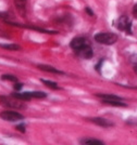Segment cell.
<instances>
[{"instance_id":"5b68a950","label":"cell","mask_w":137,"mask_h":145,"mask_svg":"<svg viewBox=\"0 0 137 145\" xmlns=\"http://www.w3.org/2000/svg\"><path fill=\"white\" fill-rule=\"evenodd\" d=\"M75 52H76V54H77L79 57H82L84 60H90V59L93 57V50H91V48H90L89 46H87V44H85L83 47L76 49Z\"/></svg>"},{"instance_id":"7a4b0ae2","label":"cell","mask_w":137,"mask_h":145,"mask_svg":"<svg viewBox=\"0 0 137 145\" xmlns=\"http://www.w3.org/2000/svg\"><path fill=\"white\" fill-rule=\"evenodd\" d=\"M95 40L98 43L110 46L118 41V36L112 33H99L95 35Z\"/></svg>"},{"instance_id":"52a82bcc","label":"cell","mask_w":137,"mask_h":145,"mask_svg":"<svg viewBox=\"0 0 137 145\" xmlns=\"http://www.w3.org/2000/svg\"><path fill=\"white\" fill-rule=\"evenodd\" d=\"M89 120L91 122H94L95 125H98L102 128H109V127H113L114 123L109 121L106 118H101V117H95V118H89Z\"/></svg>"},{"instance_id":"8fae6325","label":"cell","mask_w":137,"mask_h":145,"mask_svg":"<svg viewBox=\"0 0 137 145\" xmlns=\"http://www.w3.org/2000/svg\"><path fill=\"white\" fill-rule=\"evenodd\" d=\"M101 103H105V104H108V105H112V106H121V107H125L126 104L122 101H119V100H101Z\"/></svg>"},{"instance_id":"5bb4252c","label":"cell","mask_w":137,"mask_h":145,"mask_svg":"<svg viewBox=\"0 0 137 145\" xmlns=\"http://www.w3.org/2000/svg\"><path fill=\"white\" fill-rule=\"evenodd\" d=\"M40 81H42L46 87L52 89V90H58V89H59V86L57 85V82H54V81H50V80H46V79H40Z\"/></svg>"},{"instance_id":"d6986e66","label":"cell","mask_w":137,"mask_h":145,"mask_svg":"<svg viewBox=\"0 0 137 145\" xmlns=\"http://www.w3.org/2000/svg\"><path fill=\"white\" fill-rule=\"evenodd\" d=\"M17 129L21 132H25V125H19L17 126Z\"/></svg>"},{"instance_id":"44dd1931","label":"cell","mask_w":137,"mask_h":145,"mask_svg":"<svg viewBox=\"0 0 137 145\" xmlns=\"http://www.w3.org/2000/svg\"><path fill=\"white\" fill-rule=\"evenodd\" d=\"M85 11H86V12L88 13V14H89L90 16H94V12H93V11L90 10L89 8H86V9H85Z\"/></svg>"},{"instance_id":"603a6c76","label":"cell","mask_w":137,"mask_h":145,"mask_svg":"<svg viewBox=\"0 0 137 145\" xmlns=\"http://www.w3.org/2000/svg\"><path fill=\"white\" fill-rule=\"evenodd\" d=\"M134 69H135V72H137V66H136V67H135V68H134Z\"/></svg>"},{"instance_id":"7c38bea8","label":"cell","mask_w":137,"mask_h":145,"mask_svg":"<svg viewBox=\"0 0 137 145\" xmlns=\"http://www.w3.org/2000/svg\"><path fill=\"white\" fill-rule=\"evenodd\" d=\"M96 97L101 99V100H119V101H123V99L118 95H114V94H105V93H98L96 94Z\"/></svg>"},{"instance_id":"277c9868","label":"cell","mask_w":137,"mask_h":145,"mask_svg":"<svg viewBox=\"0 0 137 145\" xmlns=\"http://www.w3.org/2000/svg\"><path fill=\"white\" fill-rule=\"evenodd\" d=\"M116 27L120 30H125L126 34H132V23L131 21L127 18V16L123 15L118 20V25Z\"/></svg>"},{"instance_id":"3957f363","label":"cell","mask_w":137,"mask_h":145,"mask_svg":"<svg viewBox=\"0 0 137 145\" xmlns=\"http://www.w3.org/2000/svg\"><path fill=\"white\" fill-rule=\"evenodd\" d=\"M0 118L6 121L14 122V121L23 120L24 116L18 113V112H14V110H3L2 113H0Z\"/></svg>"},{"instance_id":"e0dca14e","label":"cell","mask_w":137,"mask_h":145,"mask_svg":"<svg viewBox=\"0 0 137 145\" xmlns=\"http://www.w3.org/2000/svg\"><path fill=\"white\" fill-rule=\"evenodd\" d=\"M1 79L5 80V81H12V82H17L18 81V77L14 76V75H11V74H5V75H2Z\"/></svg>"},{"instance_id":"30bf717a","label":"cell","mask_w":137,"mask_h":145,"mask_svg":"<svg viewBox=\"0 0 137 145\" xmlns=\"http://www.w3.org/2000/svg\"><path fill=\"white\" fill-rule=\"evenodd\" d=\"M0 48L8 50V51H19L21 50V47L15 43H0Z\"/></svg>"},{"instance_id":"7402d4cb","label":"cell","mask_w":137,"mask_h":145,"mask_svg":"<svg viewBox=\"0 0 137 145\" xmlns=\"http://www.w3.org/2000/svg\"><path fill=\"white\" fill-rule=\"evenodd\" d=\"M8 16V14L5 12H0V18H6Z\"/></svg>"},{"instance_id":"ac0fdd59","label":"cell","mask_w":137,"mask_h":145,"mask_svg":"<svg viewBox=\"0 0 137 145\" xmlns=\"http://www.w3.org/2000/svg\"><path fill=\"white\" fill-rule=\"evenodd\" d=\"M22 87H23V84H21V82H14V90L15 91H20L22 89Z\"/></svg>"},{"instance_id":"6da1fadb","label":"cell","mask_w":137,"mask_h":145,"mask_svg":"<svg viewBox=\"0 0 137 145\" xmlns=\"http://www.w3.org/2000/svg\"><path fill=\"white\" fill-rule=\"evenodd\" d=\"M0 104L5 107L8 108H14V109H25L26 105L22 102V100H19L17 97H0Z\"/></svg>"},{"instance_id":"ffe728a7","label":"cell","mask_w":137,"mask_h":145,"mask_svg":"<svg viewBox=\"0 0 137 145\" xmlns=\"http://www.w3.org/2000/svg\"><path fill=\"white\" fill-rule=\"evenodd\" d=\"M133 14H134V16L137 18V3L134 6V8H133Z\"/></svg>"},{"instance_id":"ba28073f","label":"cell","mask_w":137,"mask_h":145,"mask_svg":"<svg viewBox=\"0 0 137 145\" xmlns=\"http://www.w3.org/2000/svg\"><path fill=\"white\" fill-rule=\"evenodd\" d=\"M86 44V39L83 38V37H76V38H74V39H72L71 41V48L74 49V50H76V49L81 48V47H83Z\"/></svg>"},{"instance_id":"9a60e30c","label":"cell","mask_w":137,"mask_h":145,"mask_svg":"<svg viewBox=\"0 0 137 145\" xmlns=\"http://www.w3.org/2000/svg\"><path fill=\"white\" fill-rule=\"evenodd\" d=\"M81 143H82V144H96V145H102V144H103V142H102V141H100V140L89 139V138L81 140Z\"/></svg>"},{"instance_id":"4fadbf2b","label":"cell","mask_w":137,"mask_h":145,"mask_svg":"<svg viewBox=\"0 0 137 145\" xmlns=\"http://www.w3.org/2000/svg\"><path fill=\"white\" fill-rule=\"evenodd\" d=\"M12 97H17L19 100H22V101H28L32 97L28 94V91L27 92H22V93H12Z\"/></svg>"},{"instance_id":"9c48e42d","label":"cell","mask_w":137,"mask_h":145,"mask_svg":"<svg viewBox=\"0 0 137 145\" xmlns=\"http://www.w3.org/2000/svg\"><path fill=\"white\" fill-rule=\"evenodd\" d=\"M38 68L39 69H42L44 72H52V74H59V75H64V72L59 71V69H57V68H54L52 66H49V65H38Z\"/></svg>"},{"instance_id":"2e32d148","label":"cell","mask_w":137,"mask_h":145,"mask_svg":"<svg viewBox=\"0 0 137 145\" xmlns=\"http://www.w3.org/2000/svg\"><path fill=\"white\" fill-rule=\"evenodd\" d=\"M32 99H45L47 97V94L42 91H33V92H28Z\"/></svg>"},{"instance_id":"8992f818","label":"cell","mask_w":137,"mask_h":145,"mask_svg":"<svg viewBox=\"0 0 137 145\" xmlns=\"http://www.w3.org/2000/svg\"><path fill=\"white\" fill-rule=\"evenodd\" d=\"M8 24L14 25V26H18V27H23V28H28V29H34L39 31V33H44V34H58V31H56V30H48V29H45V28L37 27V26H32V25H23V24H19V23H10V22H8Z\"/></svg>"},{"instance_id":"cb8c5ba5","label":"cell","mask_w":137,"mask_h":145,"mask_svg":"<svg viewBox=\"0 0 137 145\" xmlns=\"http://www.w3.org/2000/svg\"><path fill=\"white\" fill-rule=\"evenodd\" d=\"M23 1H25V0H23Z\"/></svg>"}]
</instances>
